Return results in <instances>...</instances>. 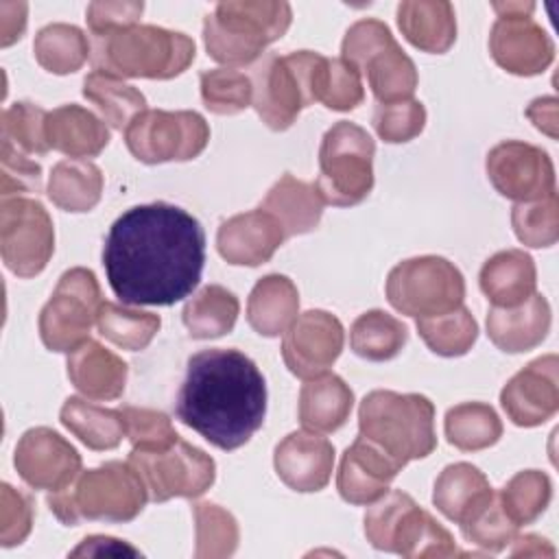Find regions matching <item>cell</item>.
<instances>
[{"mask_svg":"<svg viewBox=\"0 0 559 559\" xmlns=\"http://www.w3.org/2000/svg\"><path fill=\"white\" fill-rule=\"evenodd\" d=\"M205 231L179 205H133L109 227L103 266L114 295L127 306H173L201 280Z\"/></svg>","mask_w":559,"mask_h":559,"instance_id":"obj_1","label":"cell"},{"mask_svg":"<svg viewBox=\"0 0 559 559\" xmlns=\"http://www.w3.org/2000/svg\"><path fill=\"white\" fill-rule=\"evenodd\" d=\"M175 413L214 448L249 443L266 417V382L258 365L234 347H210L188 358Z\"/></svg>","mask_w":559,"mask_h":559,"instance_id":"obj_2","label":"cell"},{"mask_svg":"<svg viewBox=\"0 0 559 559\" xmlns=\"http://www.w3.org/2000/svg\"><path fill=\"white\" fill-rule=\"evenodd\" d=\"M194 55V39L186 33L155 24H135L92 37L90 63L94 70L118 79L168 81L186 72Z\"/></svg>","mask_w":559,"mask_h":559,"instance_id":"obj_3","label":"cell"},{"mask_svg":"<svg viewBox=\"0 0 559 559\" xmlns=\"http://www.w3.org/2000/svg\"><path fill=\"white\" fill-rule=\"evenodd\" d=\"M148 500V491L129 461H107L81 472L68 487L50 491L46 502L66 526L83 520L131 522Z\"/></svg>","mask_w":559,"mask_h":559,"instance_id":"obj_4","label":"cell"},{"mask_svg":"<svg viewBox=\"0 0 559 559\" xmlns=\"http://www.w3.org/2000/svg\"><path fill=\"white\" fill-rule=\"evenodd\" d=\"M358 435L400 467L426 459L437 448L435 404L421 393L376 389L358 406Z\"/></svg>","mask_w":559,"mask_h":559,"instance_id":"obj_5","label":"cell"},{"mask_svg":"<svg viewBox=\"0 0 559 559\" xmlns=\"http://www.w3.org/2000/svg\"><path fill=\"white\" fill-rule=\"evenodd\" d=\"M290 22L293 9L284 0H225L205 15L203 44L223 66H253Z\"/></svg>","mask_w":559,"mask_h":559,"instance_id":"obj_6","label":"cell"},{"mask_svg":"<svg viewBox=\"0 0 559 559\" xmlns=\"http://www.w3.org/2000/svg\"><path fill=\"white\" fill-rule=\"evenodd\" d=\"M365 537L376 550L402 557H454V537L406 491L391 489L369 504L365 513Z\"/></svg>","mask_w":559,"mask_h":559,"instance_id":"obj_7","label":"cell"},{"mask_svg":"<svg viewBox=\"0 0 559 559\" xmlns=\"http://www.w3.org/2000/svg\"><path fill=\"white\" fill-rule=\"evenodd\" d=\"M319 52L295 50L288 55L264 52L249 70L253 109L273 131H286L304 107L317 103L314 76Z\"/></svg>","mask_w":559,"mask_h":559,"instance_id":"obj_8","label":"cell"},{"mask_svg":"<svg viewBox=\"0 0 559 559\" xmlns=\"http://www.w3.org/2000/svg\"><path fill=\"white\" fill-rule=\"evenodd\" d=\"M341 59L354 66L360 76H367L378 103L406 100L417 90V68L382 20L354 22L343 37Z\"/></svg>","mask_w":559,"mask_h":559,"instance_id":"obj_9","label":"cell"},{"mask_svg":"<svg viewBox=\"0 0 559 559\" xmlns=\"http://www.w3.org/2000/svg\"><path fill=\"white\" fill-rule=\"evenodd\" d=\"M373 138L349 120L334 122L319 146L317 192L325 205L352 207L362 203L373 188Z\"/></svg>","mask_w":559,"mask_h":559,"instance_id":"obj_10","label":"cell"},{"mask_svg":"<svg viewBox=\"0 0 559 559\" xmlns=\"http://www.w3.org/2000/svg\"><path fill=\"white\" fill-rule=\"evenodd\" d=\"M386 299L406 317H437L463 306L465 280L448 258L417 255L389 271Z\"/></svg>","mask_w":559,"mask_h":559,"instance_id":"obj_11","label":"cell"},{"mask_svg":"<svg viewBox=\"0 0 559 559\" xmlns=\"http://www.w3.org/2000/svg\"><path fill=\"white\" fill-rule=\"evenodd\" d=\"M103 297L94 271L85 266L68 269L50 299L39 312V338L46 349L70 354L90 338Z\"/></svg>","mask_w":559,"mask_h":559,"instance_id":"obj_12","label":"cell"},{"mask_svg":"<svg viewBox=\"0 0 559 559\" xmlns=\"http://www.w3.org/2000/svg\"><path fill=\"white\" fill-rule=\"evenodd\" d=\"M210 142V127L197 111L146 109L124 129V144L138 162L164 164L199 157Z\"/></svg>","mask_w":559,"mask_h":559,"instance_id":"obj_13","label":"cell"},{"mask_svg":"<svg viewBox=\"0 0 559 559\" xmlns=\"http://www.w3.org/2000/svg\"><path fill=\"white\" fill-rule=\"evenodd\" d=\"M127 461L140 474L151 502L199 498L216 478L214 459L183 439L166 450H131Z\"/></svg>","mask_w":559,"mask_h":559,"instance_id":"obj_14","label":"cell"},{"mask_svg":"<svg viewBox=\"0 0 559 559\" xmlns=\"http://www.w3.org/2000/svg\"><path fill=\"white\" fill-rule=\"evenodd\" d=\"M0 253L4 266L24 280L46 269L55 253V225L37 199H2Z\"/></svg>","mask_w":559,"mask_h":559,"instance_id":"obj_15","label":"cell"},{"mask_svg":"<svg viewBox=\"0 0 559 559\" xmlns=\"http://www.w3.org/2000/svg\"><path fill=\"white\" fill-rule=\"evenodd\" d=\"M498 20L489 31L491 59L515 76L542 74L555 59V44L531 17L533 2H493Z\"/></svg>","mask_w":559,"mask_h":559,"instance_id":"obj_16","label":"cell"},{"mask_svg":"<svg viewBox=\"0 0 559 559\" xmlns=\"http://www.w3.org/2000/svg\"><path fill=\"white\" fill-rule=\"evenodd\" d=\"M485 170L498 194L518 203L544 199L555 192V166L542 146L504 140L485 159Z\"/></svg>","mask_w":559,"mask_h":559,"instance_id":"obj_17","label":"cell"},{"mask_svg":"<svg viewBox=\"0 0 559 559\" xmlns=\"http://www.w3.org/2000/svg\"><path fill=\"white\" fill-rule=\"evenodd\" d=\"M343 323L328 310H306L297 314L282 338V358L288 371L301 380H312L336 362L343 352Z\"/></svg>","mask_w":559,"mask_h":559,"instance_id":"obj_18","label":"cell"},{"mask_svg":"<svg viewBox=\"0 0 559 559\" xmlns=\"http://www.w3.org/2000/svg\"><path fill=\"white\" fill-rule=\"evenodd\" d=\"M13 465L28 487L59 491L81 474V454L57 430L37 426L20 437Z\"/></svg>","mask_w":559,"mask_h":559,"instance_id":"obj_19","label":"cell"},{"mask_svg":"<svg viewBox=\"0 0 559 559\" xmlns=\"http://www.w3.org/2000/svg\"><path fill=\"white\" fill-rule=\"evenodd\" d=\"M500 406L520 428L546 424L559 411V358L546 354L522 367L500 391Z\"/></svg>","mask_w":559,"mask_h":559,"instance_id":"obj_20","label":"cell"},{"mask_svg":"<svg viewBox=\"0 0 559 559\" xmlns=\"http://www.w3.org/2000/svg\"><path fill=\"white\" fill-rule=\"evenodd\" d=\"M273 467L293 491H321L334 469V445L319 432L295 430L275 445Z\"/></svg>","mask_w":559,"mask_h":559,"instance_id":"obj_21","label":"cell"},{"mask_svg":"<svg viewBox=\"0 0 559 559\" xmlns=\"http://www.w3.org/2000/svg\"><path fill=\"white\" fill-rule=\"evenodd\" d=\"M284 240L282 225L260 207L223 221L216 231V249L234 266H260L269 262Z\"/></svg>","mask_w":559,"mask_h":559,"instance_id":"obj_22","label":"cell"},{"mask_svg":"<svg viewBox=\"0 0 559 559\" xmlns=\"http://www.w3.org/2000/svg\"><path fill=\"white\" fill-rule=\"evenodd\" d=\"M400 469L380 448L358 435L341 456L336 489L345 502L369 507L389 491Z\"/></svg>","mask_w":559,"mask_h":559,"instance_id":"obj_23","label":"cell"},{"mask_svg":"<svg viewBox=\"0 0 559 559\" xmlns=\"http://www.w3.org/2000/svg\"><path fill=\"white\" fill-rule=\"evenodd\" d=\"M550 304L544 295L533 293L515 308H496L487 312V336L507 354H522L542 345L550 332Z\"/></svg>","mask_w":559,"mask_h":559,"instance_id":"obj_24","label":"cell"},{"mask_svg":"<svg viewBox=\"0 0 559 559\" xmlns=\"http://www.w3.org/2000/svg\"><path fill=\"white\" fill-rule=\"evenodd\" d=\"M68 378L72 386L90 400H118L124 393L129 367L127 362L103 347L98 341L87 338L68 354Z\"/></svg>","mask_w":559,"mask_h":559,"instance_id":"obj_25","label":"cell"},{"mask_svg":"<svg viewBox=\"0 0 559 559\" xmlns=\"http://www.w3.org/2000/svg\"><path fill=\"white\" fill-rule=\"evenodd\" d=\"M46 138L52 151L72 159L96 157L111 140L107 122L90 109L70 103L46 116Z\"/></svg>","mask_w":559,"mask_h":559,"instance_id":"obj_26","label":"cell"},{"mask_svg":"<svg viewBox=\"0 0 559 559\" xmlns=\"http://www.w3.org/2000/svg\"><path fill=\"white\" fill-rule=\"evenodd\" d=\"M404 39L421 52L443 55L456 41L454 7L445 0H404L397 4Z\"/></svg>","mask_w":559,"mask_h":559,"instance_id":"obj_27","label":"cell"},{"mask_svg":"<svg viewBox=\"0 0 559 559\" xmlns=\"http://www.w3.org/2000/svg\"><path fill=\"white\" fill-rule=\"evenodd\" d=\"M478 284L496 308H515L535 293L537 269L526 251L504 249L483 264Z\"/></svg>","mask_w":559,"mask_h":559,"instance_id":"obj_28","label":"cell"},{"mask_svg":"<svg viewBox=\"0 0 559 559\" xmlns=\"http://www.w3.org/2000/svg\"><path fill=\"white\" fill-rule=\"evenodd\" d=\"M323 205L314 183L284 173L262 199L260 210L269 212L282 225L286 238H290L317 229L323 216Z\"/></svg>","mask_w":559,"mask_h":559,"instance_id":"obj_29","label":"cell"},{"mask_svg":"<svg viewBox=\"0 0 559 559\" xmlns=\"http://www.w3.org/2000/svg\"><path fill=\"white\" fill-rule=\"evenodd\" d=\"M299 314V290L286 275L271 273L255 282L247 299L249 325L266 338L284 334Z\"/></svg>","mask_w":559,"mask_h":559,"instance_id":"obj_30","label":"cell"},{"mask_svg":"<svg viewBox=\"0 0 559 559\" xmlns=\"http://www.w3.org/2000/svg\"><path fill=\"white\" fill-rule=\"evenodd\" d=\"M354 391L336 373H321L299 391V421L312 432H336L349 419Z\"/></svg>","mask_w":559,"mask_h":559,"instance_id":"obj_31","label":"cell"},{"mask_svg":"<svg viewBox=\"0 0 559 559\" xmlns=\"http://www.w3.org/2000/svg\"><path fill=\"white\" fill-rule=\"evenodd\" d=\"M493 496L487 476L472 463H452L441 469L432 489V504L448 520L461 524Z\"/></svg>","mask_w":559,"mask_h":559,"instance_id":"obj_32","label":"cell"},{"mask_svg":"<svg viewBox=\"0 0 559 559\" xmlns=\"http://www.w3.org/2000/svg\"><path fill=\"white\" fill-rule=\"evenodd\" d=\"M103 173L90 159H61L48 179V199L66 212H90L103 197Z\"/></svg>","mask_w":559,"mask_h":559,"instance_id":"obj_33","label":"cell"},{"mask_svg":"<svg viewBox=\"0 0 559 559\" xmlns=\"http://www.w3.org/2000/svg\"><path fill=\"white\" fill-rule=\"evenodd\" d=\"M59 419L90 450H114L124 437V419L120 408L96 406L76 395L63 402Z\"/></svg>","mask_w":559,"mask_h":559,"instance_id":"obj_34","label":"cell"},{"mask_svg":"<svg viewBox=\"0 0 559 559\" xmlns=\"http://www.w3.org/2000/svg\"><path fill=\"white\" fill-rule=\"evenodd\" d=\"M238 312L240 304L231 290L207 284L186 301L181 321L192 338H218L234 330Z\"/></svg>","mask_w":559,"mask_h":559,"instance_id":"obj_35","label":"cell"},{"mask_svg":"<svg viewBox=\"0 0 559 559\" xmlns=\"http://www.w3.org/2000/svg\"><path fill=\"white\" fill-rule=\"evenodd\" d=\"M35 61L52 74H72L90 59L92 41L87 35L66 22H52L37 31L33 41Z\"/></svg>","mask_w":559,"mask_h":559,"instance_id":"obj_36","label":"cell"},{"mask_svg":"<svg viewBox=\"0 0 559 559\" xmlns=\"http://www.w3.org/2000/svg\"><path fill=\"white\" fill-rule=\"evenodd\" d=\"M408 341V328L384 310L362 312L349 328V347L356 356L384 362L395 358Z\"/></svg>","mask_w":559,"mask_h":559,"instance_id":"obj_37","label":"cell"},{"mask_svg":"<svg viewBox=\"0 0 559 559\" xmlns=\"http://www.w3.org/2000/svg\"><path fill=\"white\" fill-rule=\"evenodd\" d=\"M81 92L100 111L103 120L120 131L127 129L138 114L146 111L144 94L138 87L107 72L92 70L83 79Z\"/></svg>","mask_w":559,"mask_h":559,"instance_id":"obj_38","label":"cell"},{"mask_svg":"<svg viewBox=\"0 0 559 559\" xmlns=\"http://www.w3.org/2000/svg\"><path fill=\"white\" fill-rule=\"evenodd\" d=\"M443 430L450 445L463 452H478L498 443L502 421L493 406L485 402H463L445 413Z\"/></svg>","mask_w":559,"mask_h":559,"instance_id":"obj_39","label":"cell"},{"mask_svg":"<svg viewBox=\"0 0 559 559\" xmlns=\"http://www.w3.org/2000/svg\"><path fill=\"white\" fill-rule=\"evenodd\" d=\"M159 325L162 319L155 312L133 310L111 301H103L96 317L98 334L127 352L146 349L159 332Z\"/></svg>","mask_w":559,"mask_h":559,"instance_id":"obj_40","label":"cell"},{"mask_svg":"<svg viewBox=\"0 0 559 559\" xmlns=\"http://www.w3.org/2000/svg\"><path fill=\"white\" fill-rule=\"evenodd\" d=\"M415 325L426 347L445 358L467 354L478 338V323L465 306L437 317H419Z\"/></svg>","mask_w":559,"mask_h":559,"instance_id":"obj_41","label":"cell"},{"mask_svg":"<svg viewBox=\"0 0 559 559\" xmlns=\"http://www.w3.org/2000/svg\"><path fill=\"white\" fill-rule=\"evenodd\" d=\"M550 498H552V483L548 474L539 469L518 472L498 491L500 507L518 528L533 524L548 509Z\"/></svg>","mask_w":559,"mask_h":559,"instance_id":"obj_42","label":"cell"},{"mask_svg":"<svg viewBox=\"0 0 559 559\" xmlns=\"http://www.w3.org/2000/svg\"><path fill=\"white\" fill-rule=\"evenodd\" d=\"M194 518V557L221 559L236 552L240 531L236 518L216 502L192 504Z\"/></svg>","mask_w":559,"mask_h":559,"instance_id":"obj_43","label":"cell"},{"mask_svg":"<svg viewBox=\"0 0 559 559\" xmlns=\"http://www.w3.org/2000/svg\"><path fill=\"white\" fill-rule=\"evenodd\" d=\"M46 116L39 105L17 100L2 111V148L22 155H46L50 151L46 138Z\"/></svg>","mask_w":559,"mask_h":559,"instance_id":"obj_44","label":"cell"},{"mask_svg":"<svg viewBox=\"0 0 559 559\" xmlns=\"http://www.w3.org/2000/svg\"><path fill=\"white\" fill-rule=\"evenodd\" d=\"M314 96L332 111H352L365 100L362 76L345 59L321 55L314 76Z\"/></svg>","mask_w":559,"mask_h":559,"instance_id":"obj_45","label":"cell"},{"mask_svg":"<svg viewBox=\"0 0 559 559\" xmlns=\"http://www.w3.org/2000/svg\"><path fill=\"white\" fill-rule=\"evenodd\" d=\"M201 100L216 116L245 111L253 100L249 74L234 68H214L201 72Z\"/></svg>","mask_w":559,"mask_h":559,"instance_id":"obj_46","label":"cell"},{"mask_svg":"<svg viewBox=\"0 0 559 559\" xmlns=\"http://www.w3.org/2000/svg\"><path fill=\"white\" fill-rule=\"evenodd\" d=\"M511 225L518 240L533 249L552 247L559 238V199L557 192L535 199L515 203L511 207Z\"/></svg>","mask_w":559,"mask_h":559,"instance_id":"obj_47","label":"cell"},{"mask_svg":"<svg viewBox=\"0 0 559 559\" xmlns=\"http://www.w3.org/2000/svg\"><path fill=\"white\" fill-rule=\"evenodd\" d=\"M459 526H461L463 537L469 544H474V546H478L487 552H500L518 535V526L507 518L504 509L500 507V500H498L496 491L485 504H480Z\"/></svg>","mask_w":559,"mask_h":559,"instance_id":"obj_48","label":"cell"},{"mask_svg":"<svg viewBox=\"0 0 559 559\" xmlns=\"http://www.w3.org/2000/svg\"><path fill=\"white\" fill-rule=\"evenodd\" d=\"M120 413L124 419V437L131 441L133 450H166L181 439L162 411L124 404Z\"/></svg>","mask_w":559,"mask_h":559,"instance_id":"obj_49","label":"cell"},{"mask_svg":"<svg viewBox=\"0 0 559 559\" xmlns=\"http://www.w3.org/2000/svg\"><path fill=\"white\" fill-rule=\"evenodd\" d=\"M426 127V107L415 98L378 103L373 111V129L386 144H404L415 140Z\"/></svg>","mask_w":559,"mask_h":559,"instance_id":"obj_50","label":"cell"},{"mask_svg":"<svg viewBox=\"0 0 559 559\" xmlns=\"http://www.w3.org/2000/svg\"><path fill=\"white\" fill-rule=\"evenodd\" d=\"M35 507L31 496L2 483L0 489V544L4 548L22 544L33 528Z\"/></svg>","mask_w":559,"mask_h":559,"instance_id":"obj_51","label":"cell"},{"mask_svg":"<svg viewBox=\"0 0 559 559\" xmlns=\"http://www.w3.org/2000/svg\"><path fill=\"white\" fill-rule=\"evenodd\" d=\"M0 192L2 199L20 197V194H31L41 190V166L22 153H13L2 148L0 151Z\"/></svg>","mask_w":559,"mask_h":559,"instance_id":"obj_52","label":"cell"},{"mask_svg":"<svg viewBox=\"0 0 559 559\" xmlns=\"http://www.w3.org/2000/svg\"><path fill=\"white\" fill-rule=\"evenodd\" d=\"M144 11V2L124 0V2H90L85 11V22L92 37H100L107 33H116L129 26L140 24V15Z\"/></svg>","mask_w":559,"mask_h":559,"instance_id":"obj_53","label":"cell"},{"mask_svg":"<svg viewBox=\"0 0 559 559\" xmlns=\"http://www.w3.org/2000/svg\"><path fill=\"white\" fill-rule=\"evenodd\" d=\"M26 15L28 4L26 2H0V46L7 48L13 41H17L26 31Z\"/></svg>","mask_w":559,"mask_h":559,"instance_id":"obj_54","label":"cell"},{"mask_svg":"<svg viewBox=\"0 0 559 559\" xmlns=\"http://www.w3.org/2000/svg\"><path fill=\"white\" fill-rule=\"evenodd\" d=\"M70 555L72 557H81V555H133L135 557V555H140V550L124 544L122 539H116V537L90 535Z\"/></svg>","mask_w":559,"mask_h":559,"instance_id":"obj_55","label":"cell"},{"mask_svg":"<svg viewBox=\"0 0 559 559\" xmlns=\"http://www.w3.org/2000/svg\"><path fill=\"white\" fill-rule=\"evenodd\" d=\"M526 118L546 135H550L552 140L557 138V98L555 96H539L535 100H531V105L526 107Z\"/></svg>","mask_w":559,"mask_h":559,"instance_id":"obj_56","label":"cell"},{"mask_svg":"<svg viewBox=\"0 0 559 559\" xmlns=\"http://www.w3.org/2000/svg\"><path fill=\"white\" fill-rule=\"evenodd\" d=\"M515 548L511 550V555H555V550H552V546L546 542V539H542V537H537V535H515Z\"/></svg>","mask_w":559,"mask_h":559,"instance_id":"obj_57","label":"cell"}]
</instances>
